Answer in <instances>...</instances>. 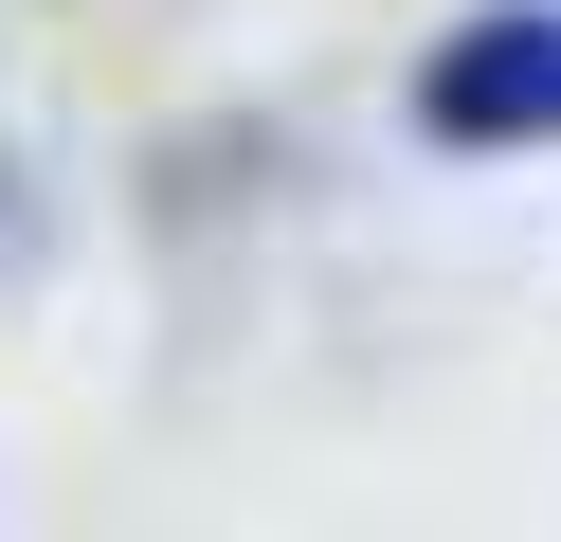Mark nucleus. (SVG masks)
Returning <instances> with one entry per match:
<instances>
[{
    "instance_id": "f257e3e1",
    "label": "nucleus",
    "mask_w": 561,
    "mask_h": 542,
    "mask_svg": "<svg viewBox=\"0 0 561 542\" xmlns=\"http://www.w3.org/2000/svg\"><path fill=\"white\" fill-rule=\"evenodd\" d=\"M416 127H435V145H543V127H561V0H507V19L435 36Z\"/></svg>"
}]
</instances>
